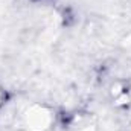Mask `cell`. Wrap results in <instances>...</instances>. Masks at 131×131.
<instances>
[]
</instances>
